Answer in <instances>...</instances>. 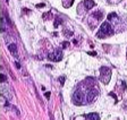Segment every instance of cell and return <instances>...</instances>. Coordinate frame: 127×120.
I'll list each match as a JSON object with an SVG mask.
<instances>
[{
    "instance_id": "cell-13",
    "label": "cell",
    "mask_w": 127,
    "mask_h": 120,
    "mask_svg": "<svg viewBox=\"0 0 127 120\" xmlns=\"http://www.w3.org/2000/svg\"><path fill=\"white\" fill-rule=\"evenodd\" d=\"M60 82H61V84L65 82V77H60Z\"/></svg>"
},
{
    "instance_id": "cell-8",
    "label": "cell",
    "mask_w": 127,
    "mask_h": 120,
    "mask_svg": "<svg viewBox=\"0 0 127 120\" xmlns=\"http://www.w3.org/2000/svg\"><path fill=\"white\" fill-rule=\"evenodd\" d=\"M85 120H100V117H99L98 113H90V115L85 116Z\"/></svg>"
},
{
    "instance_id": "cell-7",
    "label": "cell",
    "mask_w": 127,
    "mask_h": 120,
    "mask_svg": "<svg viewBox=\"0 0 127 120\" xmlns=\"http://www.w3.org/2000/svg\"><path fill=\"white\" fill-rule=\"evenodd\" d=\"M8 48H9V51H10V53L13 54L14 57H18V53H17V47H16L15 43H10V44L8 46Z\"/></svg>"
},
{
    "instance_id": "cell-12",
    "label": "cell",
    "mask_w": 127,
    "mask_h": 120,
    "mask_svg": "<svg viewBox=\"0 0 127 120\" xmlns=\"http://www.w3.org/2000/svg\"><path fill=\"white\" fill-rule=\"evenodd\" d=\"M6 80H7V78H6V76H5V74H1V82H2V83H5Z\"/></svg>"
},
{
    "instance_id": "cell-3",
    "label": "cell",
    "mask_w": 127,
    "mask_h": 120,
    "mask_svg": "<svg viewBox=\"0 0 127 120\" xmlns=\"http://www.w3.org/2000/svg\"><path fill=\"white\" fill-rule=\"evenodd\" d=\"M102 19V11L96 10L94 13H92L89 16V19H87V23H89V26H90L91 29H94L95 27L99 25V22Z\"/></svg>"
},
{
    "instance_id": "cell-11",
    "label": "cell",
    "mask_w": 127,
    "mask_h": 120,
    "mask_svg": "<svg viewBox=\"0 0 127 120\" xmlns=\"http://www.w3.org/2000/svg\"><path fill=\"white\" fill-rule=\"evenodd\" d=\"M43 18L44 19H51L52 18V16H51V13H47L43 15Z\"/></svg>"
},
{
    "instance_id": "cell-4",
    "label": "cell",
    "mask_w": 127,
    "mask_h": 120,
    "mask_svg": "<svg viewBox=\"0 0 127 120\" xmlns=\"http://www.w3.org/2000/svg\"><path fill=\"white\" fill-rule=\"evenodd\" d=\"M111 70L108 67H101L100 68V80L103 84H108L110 82Z\"/></svg>"
},
{
    "instance_id": "cell-1",
    "label": "cell",
    "mask_w": 127,
    "mask_h": 120,
    "mask_svg": "<svg viewBox=\"0 0 127 120\" xmlns=\"http://www.w3.org/2000/svg\"><path fill=\"white\" fill-rule=\"evenodd\" d=\"M114 32H115L114 26H112L109 22H106V23H103L100 26V29H99L96 36H98L99 39H104V37H108V36H110V35H112Z\"/></svg>"
},
{
    "instance_id": "cell-9",
    "label": "cell",
    "mask_w": 127,
    "mask_h": 120,
    "mask_svg": "<svg viewBox=\"0 0 127 120\" xmlns=\"http://www.w3.org/2000/svg\"><path fill=\"white\" fill-rule=\"evenodd\" d=\"M74 2V0H63V5L65 8H69Z\"/></svg>"
},
{
    "instance_id": "cell-6",
    "label": "cell",
    "mask_w": 127,
    "mask_h": 120,
    "mask_svg": "<svg viewBox=\"0 0 127 120\" xmlns=\"http://www.w3.org/2000/svg\"><path fill=\"white\" fill-rule=\"evenodd\" d=\"M63 56H64L63 51L60 49H56L55 51H52V52H50L48 54V58L50 59L51 61H60L63 59Z\"/></svg>"
},
{
    "instance_id": "cell-10",
    "label": "cell",
    "mask_w": 127,
    "mask_h": 120,
    "mask_svg": "<svg viewBox=\"0 0 127 120\" xmlns=\"http://www.w3.org/2000/svg\"><path fill=\"white\" fill-rule=\"evenodd\" d=\"M107 1H108L110 5H117V3H119L122 0H107Z\"/></svg>"
},
{
    "instance_id": "cell-2",
    "label": "cell",
    "mask_w": 127,
    "mask_h": 120,
    "mask_svg": "<svg viewBox=\"0 0 127 120\" xmlns=\"http://www.w3.org/2000/svg\"><path fill=\"white\" fill-rule=\"evenodd\" d=\"M94 6H95V2L93 0H83L82 2H79L78 6H77V13H78V15L83 16L91 8H93Z\"/></svg>"
},
{
    "instance_id": "cell-5",
    "label": "cell",
    "mask_w": 127,
    "mask_h": 120,
    "mask_svg": "<svg viewBox=\"0 0 127 120\" xmlns=\"http://www.w3.org/2000/svg\"><path fill=\"white\" fill-rule=\"evenodd\" d=\"M98 95H99V92L96 88H94V87L89 88V91H87V93H86V103H92V102H94L95 100H96V97H98Z\"/></svg>"
}]
</instances>
